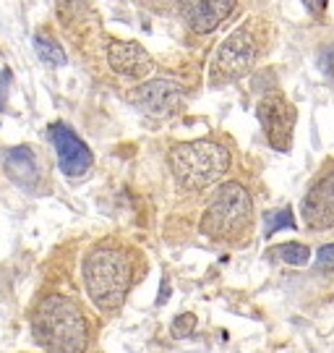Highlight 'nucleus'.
I'll list each match as a JSON object with an SVG mask.
<instances>
[{
	"label": "nucleus",
	"instance_id": "16",
	"mask_svg": "<svg viewBox=\"0 0 334 353\" xmlns=\"http://www.w3.org/2000/svg\"><path fill=\"white\" fill-rule=\"evenodd\" d=\"M194 330H196V314L175 316V322L170 325V332H173V338H188V335H194Z\"/></svg>",
	"mask_w": 334,
	"mask_h": 353
},
{
	"label": "nucleus",
	"instance_id": "5",
	"mask_svg": "<svg viewBox=\"0 0 334 353\" xmlns=\"http://www.w3.org/2000/svg\"><path fill=\"white\" fill-rule=\"evenodd\" d=\"M256 63V42L253 34L248 32V26H238L233 34L222 39V45L217 48L214 63H211V81L222 84V81H236L240 76H246Z\"/></svg>",
	"mask_w": 334,
	"mask_h": 353
},
{
	"label": "nucleus",
	"instance_id": "7",
	"mask_svg": "<svg viewBox=\"0 0 334 353\" xmlns=\"http://www.w3.org/2000/svg\"><path fill=\"white\" fill-rule=\"evenodd\" d=\"M131 100L154 118H170L186 105V89L175 79H154L134 89Z\"/></svg>",
	"mask_w": 334,
	"mask_h": 353
},
{
	"label": "nucleus",
	"instance_id": "17",
	"mask_svg": "<svg viewBox=\"0 0 334 353\" xmlns=\"http://www.w3.org/2000/svg\"><path fill=\"white\" fill-rule=\"evenodd\" d=\"M316 265H319V270H334V243H326L319 249Z\"/></svg>",
	"mask_w": 334,
	"mask_h": 353
},
{
	"label": "nucleus",
	"instance_id": "19",
	"mask_svg": "<svg viewBox=\"0 0 334 353\" xmlns=\"http://www.w3.org/2000/svg\"><path fill=\"white\" fill-rule=\"evenodd\" d=\"M8 84H11V74L6 71V74L0 76V110L6 105V97H8Z\"/></svg>",
	"mask_w": 334,
	"mask_h": 353
},
{
	"label": "nucleus",
	"instance_id": "8",
	"mask_svg": "<svg viewBox=\"0 0 334 353\" xmlns=\"http://www.w3.org/2000/svg\"><path fill=\"white\" fill-rule=\"evenodd\" d=\"M50 139L55 144V154H58V165L68 178H81L89 173V168L94 163L92 152L84 141L76 137L65 123H55L50 126Z\"/></svg>",
	"mask_w": 334,
	"mask_h": 353
},
{
	"label": "nucleus",
	"instance_id": "18",
	"mask_svg": "<svg viewBox=\"0 0 334 353\" xmlns=\"http://www.w3.org/2000/svg\"><path fill=\"white\" fill-rule=\"evenodd\" d=\"M303 6H306L309 13H313V16H322L324 8H326V0H303Z\"/></svg>",
	"mask_w": 334,
	"mask_h": 353
},
{
	"label": "nucleus",
	"instance_id": "9",
	"mask_svg": "<svg viewBox=\"0 0 334 353\" xmlns=\"http://www.w3.org/2000/svg\"><path fill=\"white\" fill-rule=\"evenodd\" d=\"M303 220L311 230L334 228V173L324 176L303 199Z\"/></svg>",
	"mask_w": 334,
	"mask_h": 353
},
{
	"label": "nucleus",
	"instance_id": "4",
	"mask_svg": "<svg viewBox=\"0 0 334 353\" xmlns=\"http://www.w3.org/2000/svg\"><path fill=\"white\" fill-rule=\"evenodd\" d=\"M251 223V196L248 191L230 181L211 194L201 217V233L209 239H233Z\"/></svg>",
	"mask_w": 334,
	"mask_h": 353
},
{
	"label": "nucleus",
	"instance_id": "6",
	"mask_svg": "<svg viewBox=\"0 0 334 353\" xmlns=\"http://www.w3.org/2000/svg\"><path fill=\"white\" fill-rule=\"evenodd\" d=\"M264 137L277 152H287L293 144V128H295V108L282 94H267L256 108Z\"/></svg>",
	"mask_w": 334,
	"mask_h": 353
},
{
	"label": "nucleus",
	"instance_id": "15",
	"mask_svg": "<svg viewBox=\"0 0 334 353\" xmlns=\"http://www.w3.org/2000/svg\"><path fill=\"white\" fill-rule=\"evenodd\" d=\"M34 48H37L39 58H42L48 65H63V63H65V52H63L61 45H55L52 39L37 37V39H34Z\"/></svg>",
	"mask_w": 334,
	"mask_h": 353
},
{
	"label": "nucleus",
	"instance_id": "12",
	"mask_svg": "<svg viewBox=\"0 0 334 353\" xmlns=\"http://www.w3.org/2000/svg\"><path fill=\"white\" fill-rule=\"evenodd\" d=\"M6 173L19 183V186H34L39 178V165L34 152L29 147H16L6 154Z\"/></svg>",
	"mask_w": 334,
	"mask_h": 353
},
{
	"label": "nucleus",
	"instance_id": "2",
	"mask_svg": "<svg viewBox=\"0 0 334 353\" xmlns=\"http://www.w3.org/2000/svg\"><path fill=\"white\" fill-rule=\"evenodd\" d=\"M131 259L121 249H94L84 262V285L92 303L102 312H115L131 288Z\"/></svg>",
	"mask_w": 334,
	"mask_h": 353
},
{
	"label": "nucleus",
	"instance_id": "1",
	"mask_svg": "<svg viewBox=\"0 0 334 353\" xmlns=\"http://www.w3.org/2000/svg\"><path fill=\"white\" fill-rule=\"evenodd\" d=\"M32 332L45 353H84L87 348V322L65 296H48L39 303Z\"/></svg>",
	"mask_w": 334,
	"mask_h": 353
},
{
	"label": "nucleus",
	"instance_id": "14",
	"mask_svg": "<svg viewBox=\"0 0 334 353\" xmlns=\"http://www.w3.org/2000/svg\"><path fill=\"white\" fill-rule=\"evenodd\" d=\"M274 256H280V259L287 262V265L300 267L311 259V249L309 246H303V243H282V246L274 249Z\"/></svg>",
	"mask_w": 334,
	"mask_h": 353
},
{
	"label": "nucleus",
	"instance_id": "13",
	"mask_svg": "<svg viewBox=\"0 0 334 353\" xmlns=\"http://www.w3.org/2000/svg\"><path fill=\"white\" fill-rule=\"evenodd\" d=\"M285 228H290V230H295V217H293V212L290 210H274V212H267V217H264V236L269 239V236H274L277 230H285Z\"/></svg>",
	"mask_w": 334,
	"mask_h": 353
},
{
	"label": "nucleus",
	"instance_id": "10",
	"mask_svg": "<svg viewBox=\"0 0 334 353\" xmlns=\"http://www.w3.org/2000/svg\"><path fill=\"white\" fill-rule=\"evenodd\" d=\"M238 0H180L183 16L196 34H209L233 13Z\"/></svg>",
	"mask_w": 334,
	"mask_h": 353
},
{
	"label": "nucleus",
	"instance_id": "3",
	"mask_svg": "<svg viewBox=\"0 0 334 353\" xmlns=\"http://www.w3.org/2000/svg\"><path fill=\"white\" fill-rule=\"evenodd\" d=\"M170 168L178 186L188 191H201L217 183L230 168V152L222 144L209 139L186 141L170 152Z\"/></svg>",
	"mask_w": 334,
	"mask_h": 353
},
{
	"label": "nucleus",
	"instance_id": "11",
	"mask_svg": "<svg viewBox=\"0 0 334 353\" xmlns=\"http://www.w3.org/2000/svg\"><path fill=\"white\" fill-rule=\"evenodd\" d=\"M107 63L115 74L128 79H144L154 71V61L138 42H112L107 50Z\"/></svg>",
	"mask_w": 334,
	"mask_h": 353
}]
</instances>
